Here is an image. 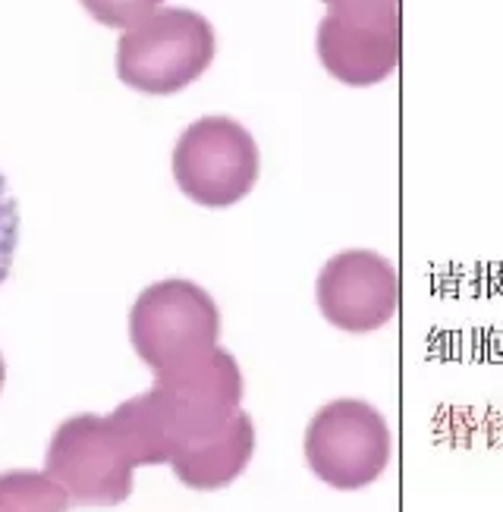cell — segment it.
<instances>
[{"label":"cell","instance_id":"8992f818","mask_svg":"<svg viewBox=\"0 0 503 512\" xmlns=\"http://www.w3.org/2000/svg\"><path fill=\"white\" fill-rule=\"evenodd\" d=\"M0 377H4V368H0Z\"/></svg>","mask_w":503,"mask_h":512},{"label":"cell","instance_id":"277c9868","mask_svg":"<svg viewBox=\"0 0 503 512\" xmlns=\"http://www.w3.org/2000/svg\"><path fill=\"white\" fill-rule=\"evenodd\" d=\"M0 512H67V497L35 472H10L0 478Z\"/></svg>","mask_w":503,"mask_h":512},{"label":"cell","instance_id":"7a4b0ae2","mask_svg":"<svg viewBox=\"0 0 503 512\" xmlns=\"http://www.w3.org/2000/svg\"><path fill=\"white\" fill-rule=\"evenodd\" d=\"M117 415L101 421L82 415L67 421L51 443V475L63 491L82 503H117L129 491V456H133Z\"/></svg>","mask_w":503,"mask_h":512},{"label":"cell","instance_id":"5b68a950","mask_svg":"<svg viewBox=\"0 0 503 512\" xmlns=\"http://www.w3.org/2000/svg\"><path fill=\"white\" fill-rule=\"evenodd\" d=\"M16 246H19V205H16L7 180L0 176V283H4L10 274Z\"/></svg>","mask_w":503,"mask_h":512},{"label":"cell","instance_id":"3957f363","mask_svg":"<svg viewBox=\"0 0 503 512\" xmlns=\"http://www.w3.org/2000/svg\"><path fill=\"white\" fill-rule=\"evenodd\" d=\"M318 305L340 330H378L397 311V271L378 252H343L324 264Z\"/></svg>","mask_w":503,"mask_h":512},{"label":"cell","instance_id":"6da1fadb","mask_svg":"<svg viewBox=\"0 0 503 512\" xmlns=\"http://www.w3.org/2000/svg\"><path fill=\"white\" fill-rule=\"evenodd\" d=\"M305 456L321 481L340 491H356L387 469L390 428L375 406L362 399H337L312 418Z\"/></svg>","mask_w":503,"mask_h":512}]
</instances>
